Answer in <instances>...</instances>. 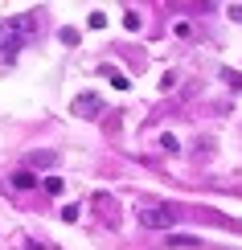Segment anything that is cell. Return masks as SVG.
Returning <instances> with one entry per match:
<instances>
[{
  "instance_id": "obj_4",
  "label": "cell",
  "mask_w": 242,
  "mask_h": 250,
  "mask_svg": "<svg viewBox=\"0 0 242 250\" xmlns=\"http://www.w3.org/2000/svg\"><path fill=\"white\" fill-rule=\"evenodd\" d=\"M33 185H37L33 172H13V189H33Z\"/></svg>"
},
{
  "instance_id": "obj_1",
  "label": "cell",
  "mask_w": 242,
  "mask_h": 250,
  "mask_svg": "<svg viewBox=\"0 0 242 250\" xmlns=\"http://www.w3.org/2000/svg\"><path fill=\"white\" fill-rule=\"evenodd\" d=\"M37 29H41V21H37L33 13L4 17V21H0V49H8V54H13V49H21L29 37L37 33Z\"/></svg>"
},
{
  "instance_id": "obj_6",
  "label": "cell",
  "mask_w": 242,
  "mask_h": 250,
  "mask_svg": "<svg viewBox=\"0 0 242 250\" xmlns=\"http://www.w3.org/2000/svg\"><path fill=\"white\" fill-rule=\"evenodd\" d=\"M168 246H201L197 238H168Z\"/></svg>"
},
{
  "instance_id": "obj_2",
  "label": "cell",
  "mask_w": 242,
  "mask_h": 250,
  "mask_svg": "<svg viewBox=\"0 0 242 250\" xmlns=\"http://www.w3.org/2000/svg\"><path fill=\"white\" fill-rule=\"evenodd\" d=\"M140 226H148V230H173L176 209H168V205H148V209L140 213Z\"/></svg>"
},
{
  "instance_id": "obj_7",
  "label": "cell",
  "mask_w": 242,
  "mask_h": 250,
  "mask_svg": "<svg viewBox=\"0 0 242 250\" xmlns=\"http://www.w3.org/2000/svg\"><path fill=\"white\" fill-rule=\"evenodd\" d=\"M45 193H62V181H58V176H45Z\"/></svg>"
},
{
  "instance_id": "obj_3",
  "label": "cell",
  "mask_w": 242,
  "mask_h": 250,
  "mask_svg": "<svg viewBox=\"0 0 242 250\" xmlns=\"http://www.w3.org/2000/svg\"><path fill=\"white\" fill-rule=\"evenodd\" d=\"M74 115H99V99L94 95H78L74 99Z\"/></svg>"
},
{
  "instance_id": "obj_5",
  "label": "cell",
  "mask_w": 242,
  "mask_h": 250,
  "mask_svg": "<svg viewBox=\"0 0 242 250\" xmlns=\"http://www.w3.org/2000/svg\"><path fill=\"white\" fill-rule=\"evenodd\" d=\"M103 74H107V78H111V82H115V86H119V90L128 86V78H123V74H119V70H115V66H103Z\"/></svg>"
}]
</instances>
